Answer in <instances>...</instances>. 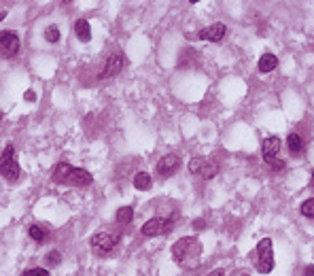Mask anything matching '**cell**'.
Returning a JSON list of instances; mask_svg holds the SVG:
<instances>
[{"label": "cell", "instance_id": "12", "mask_svg": "<svg viewBox=\"0 0 314 276\" xmlns=\"http://www.w3.org/2000/svg\"><path fill=\"white\" fill-rule=\"evenodd\" d=\"M280 151V138L278 136H267L263 140V147H261V153H263V160L265 164H272Z\"/></svg>", "mask_w": 314, "mask_h": 276}, {"label": "cell", "instance_id": "3", "mask_svg": "<svg viewBox=\"0 0 314 276\" xmlns=\"http://www.w3.org/2000/svg\"><path fill=\"white\" fill-rule=\"evenodd\" d=\"M255 268L259 270V274H270L274 270V249H272V240L263 238L257 245V261Z\"/></svg>", "mask_w": 314, "mask_h": 276}, {"label": "cell", "instance_id": "24", "mask_svg": "<svg viewBox=\"0 0 314 276\" xmlns=\"http://www.w3.org/2000/svg\"><path fill=\"white\" fill-rule=\"evenodd\" d=\"M26 100H28V102H34V100H36V94L32 92V90H30V92H26Z\"/></svg>", "mask_w": 314, "mask_h": 276}, {"label": "cell", "instance_id": "10", "mask_svg": "<svg viewBox=\"0 0 314 276\" xmlns=\"http://www.w3.org/2000/svg\"><path fill=\"white\" fill-rule=\"evenodd\" d=\"M92 181H94V176L89 174L87 170H83V168H74V166H70L68 174H66V181H64V185H72V187H87V185H92Z\"/></svg>", "mask_w": 314, "mask_h": 276}, {"label": "cell", "instance_id": "17", "mask_svg": "<svg viewBox=\"0 0 314 276\" xmlns=\"http://www.w3.org/2000/svg\"><path fill=\"white\" fill-rule=\"evenodd\" d=\"M134 187H136L138 191L151 189V174H147V172H136V174H134Z\"/></svg>", "mask_w": 314, "mask_h": 276}, {"label": "cell", "instance_id": "25", "mask_svg": "<svg viewBox=\"0 0 314 276\" xmlns=\"http://www.w3.org/2000/svg\"><path fill=\"white\" fill-rule=\"evenodd\" d=\"M304 276H314V266H306L304 268Z\"/></svg>", "mask_w": 314, "mask_h": 276}, {"label": "cell", "instance_id": "31", "mask_svg": "<svg viewBox=\"0 0 314 276\" xmlns=\"http://www.w3.org/2000/svg\"><path fill=\"white\" fill-rule=\"evenodd\" d=\"M312 185H314V170H312Z\"/></svg>", "mask_w": 314, "mask_h": 276}, {"label": "cell", "instance_id": "13", "mask_svg": "<svg viewBox=\"0 0 314 276\" xmlns=\"http://www.w3.org/2000/svg\"><path fill=\"white\" fill-rule=\"evenodd\" d=\"M276 66H278V58L274 53H263L261 58H259V64H257V70L267 74V72H272L276 70Z\"/></svg>", "mask_w": 314, "mask_h": 276}, {"label": "cell", "instance_id": "21", "mask_svg": "<svg viewBox=\"0 0 314 276\" xmlns=\"http://www.w3.org/2000/svg\"><path fill=\"white\" fill-rule=\"evenodd\" d=\"M45 261H47V266H60V263H62V255H60L58 251H51V253H47Z\"/></svg>", "mask_w": 314, "mask_h": 276}, {"label": "cell", "instance_id": "4", "mask_svg": "<svg viewBox=\"0 0 314 276\" xmlns=\"http://www.w3.org/2000/svg\"><path fill=\"white\" fill-rule=\"evenodd\" d=\"M119 234H113V231H98V234L92 236V249L98 253V255H106V253H110L115 247H117V242H119Z\"/></svg>", "mask_w": 314, "mask_h": 276}, {"label": "cell", "instance_id": "16", "mask_svg": "<svg viewBox=\"0 0 314 276\" xmlns=\"http://www.w3.org/2000/svg\"><path fill=\"white\" fill-rule=\"evenodd\" d=\"M28 236H30L32 240H34V242H38V245H43V242L49 238V231L45 229L43 225L34 223V225H30V229H28Z\"/></svg>", "mask_w": 314, "mask_h": 276}, {"label": "cell", "instance_id": "14", "mask_svg": "<svg viewBox=\"0 0 314 276\" xmlns=\"http://www.w3.org/2000/svg\"><path fill=\"white\" fill-rule=\"evenodd\" d=\"M74 34L81 43H89L92 41V28H89V21L85 19H78L74 24Z\"/></svg>", "mask_w": 314, "mask_h": 276}, {"label": "cell", "instance_id": "19", "mask_svg": "<svg viewBox=\"0 0 314 276\" xmlns=\"http://www.w3.org/2000/svg\"><path fill=\"white\" fill-rule=\"evenodd\" d=\"M45 38H47V43H60L58 26H47V28H45Z\"/></svg>", "mask_w": 314, "mask_h": 276}, {"label": "cell", "instance_id": "29", "mask_svg": "<svg viewBox=\"0 0 314 276\" xmlns=\"http://www.w3.org/2000/svg\"><path fill=\"white\" fill-rule=\"evenodd\" d=\"M21 276H32V270H26V272L21 274Z\"/></svg>", "mask_w": 314, "mask_h": 276}, {"label": "cell", "instance_id": "9", "mask_svg": "<svg viewBox=\"0 0 314 276\" xmlns=\"http://www.w3.org/2000/svg\"><path fill=\"white\" fill-rule=\"evenodd\" d=\"M123 66H126V58H123L121 53H113L106 60V64L102 66V70H100L98 79L100 81H102V79H110V76H115V74H119L123 70Z\"/></svg>", "mask_w": 314, "mask_h": 276}, {"label": "cell", "instance_id": "23", "mask_svg": "<svg viewBox=\"0 0 314 276\" xmlns=\"http://www.w3.org/2000/svg\"><path fill=\"white\" fill-rule=\"evenodd\" d=\"M32 276H49V272L45 268H34V270H32Z\"/></svg>", "mask_w": 314, "mask_h": 276}, {"label": "cell", "instance_id": "28", "mask_svg": "<svg viewBox=\"0 0 314 276\" xmlns=\"http://www.w3.org/2000/svg\"><path fill=\"white\" fill-rule=\"evenodd\" d=\"M5 17H7V11H0V21H3Z\"/></svg>", "mask_w": 314, "mask_h": 276}, {"label": "cell", "instance_id": "5", "mask_svg": "<svg viewBox=\"0 0 314 276\" xmlns=\"http://www.w3.org/2000/svg\"><path fill=\"white\" fill-rule=\"evenodd\" d=\"M174 225V221L172 219H166V217H153L149 219L147 223L142 225V236H147V238H153V236H164L168 234V231L172 229Z\"/></svg>", "mask_w": 314, "mask_h": 276}, {"label": "cell", "instance_id": "18", "mask_svg": "<svg viewBox=\"0 0 314 276\" xmlns=\"http://www.w3.org/2000/svg\"><path fill=\"white\" fill-rule=\"evenodd\" d=\"M115 219H117V223H121V225H128V223H132V219H134V211H132V206H121L119 211H117V215H115Z\"/></svg>", "mask_w": 314, "mask_h": 276}, {"label": "cell", "instance_id": "20", "mask_svg": "<svg viewBox=\"0 0 314 276\" xmlns=\"http://www.w3.org/2000/svg\"><path fill=\"white\" fill-rule=\"evenodd\" d=\"M301 215L308 217V219H314V198H310V200H306L304 204H301Z\"/></svg>", "mask_w": 314, "mask_h": 276}, {"label": "cell", "instance_id": "6", "mask_svg": "<svg viewBox=\"0 0 314 276\" xmlns=\"http://www.w3.org/2000/svg\"><path fill=\"white\" fill-rule=\"evenodd\" d=\"M189 172L202 176V179H212V176L219 174V164L206 157H193L189 162Z\"/></svg>", "mask_w": 314, "mask_h": 276}, {"label": "cell", "instance_id": "7", "mask_svg": "<svg viewBox=\"0 0 314 276\" xmlns=\"http://www.w3.org/2000/svg\"><path fill=\"white\" fill-rule=\"evenodd\" d=\"M19 51V36L13 30L0 32V58H15Z\"/></svg>", "mask_w": 314, "mask_h": 276}, {"label": "cell", "instance_id": "2", "mask_svg": "<svg viewBox=\"0 0 314 276\" xmlns=\"http://www.w3.org/2000/svg\"><path fill=\"white\" fill-rule=\"evenodd\" d=\"M0 174H3V179L9 181V183L19 181L21 168H19L17 160H15V147L13 145H7L5 151L0 153Z\"/></svg>", "mask_w": 314, "mask_h": 276}, {"label": "cell", "instance_id": "8", "mask_svg": "<svg viewBox=\"0 0 314 276\" xmlns=\"http://www.w3.org/2000/svg\"><path fill=\"white\" fill-rule=\"evenodd\" d=\"M178 168H181V157H178L176 153H170V155H164L155 164V174H160L162 179H168V176H172Z\"/></svg>", "mask_w": 314, "mask_h": 276}, {"label": "cell", "instance_id": "15", "mask_svg": "<svg viewBox=\"0 0 314 276\" xmlns=\"http://www.w3.org/2000/svg\"><path fill=\"white\" fill-rule=\"evenodd\" d=\"M287 147H289V151L293 153V155H299V153H304V149H306L304 138H301L299 134H293V132L287 136Z\"/></svg>", "mask_w": 314, "mask_h": 276}, {"label": "cell", "instance_id": "22", "mask_svg": "<svg viewBox=\"0 0 314 276\" xmlns=\"http://www.w3.org/2000/svg\"><path fill=\"white\" fill-rule=\"evenodd\" d=\"M267 166H270V168H272L274 172H280V170H285V162H283V160H274L272 164H267Z\"/></svg>", "mask_w": 314, "mask_h": 276}, {"label": "cell", "instance_id": "27", "mask_svg": "<svg viewBox=\"0 0 314 276\" xmlns=\"http://www.w3.org/2000/svg\"><path fill=\"white\" fill-rule=\"evenodd\" d=\"M202 227H204V221L198 219V221H195V229H202Z\"/></svg>", "mask_w": 314, "mask_h": 276}, {"label": "cell", "instance_id": "1", "mask_svg": "<svg viewBox=\"0 0 314 276\" xmlns=\"http://www.w3.org/2000/svg\"><path fill=\"white\" fill-rule=\"evenodd\" d=\"M172 257L174 261L181 266L183 270H189V268H195L200 263V257H202V245L198 238H181L172 247Z\"/></svg>", "mask_w": 314, "mask_h": 276}, {"label": "cell", "instance_id": "26", "mask_svg": "<svg viewBox=\"0 0 314 276\" xmlns=\"http://www.w3.org/2000/svg\"><path fill=\"white\" fill-rule=\"evenodd\" d=\"M208 276H225V272H223L221 268H217V270H212V272H210Z\"/></svg>", "mask_w": 314, "mask_h": 276}, {"label": "cell", "instance_id": "30", "mask_svg": "<svg viewBox=\"0 0 314 276\" xmlns=\"http://www.w3.org/2000/svg\"><path fill=\"white\" fill-rule=\"evenodd\" d=\"M3 119H5V115H3V110H0V124H3Z\"/></svg>", "mask_w": 314, "mask_h": 276}, {"label": "cell", "instance_id": "11", "mask_svg": "<svg viewBox=\"0 0 314 276\" xmlns=\"http://www.w3.org/2000/svg\"><path fill=\"white\" fill-rule=\"evenodd\" d=\"M225 34H227L225 24L217 21V24H212V26H208V28H202V30H200V34H198V38H202V41H210V43H221L223 38H225Z\"/></svg>", "mask_w": 314, "mask_h": 276}]
</instances>
